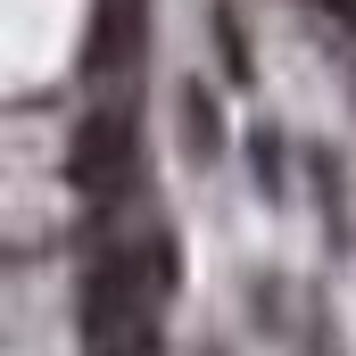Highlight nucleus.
<instances>
[{
  "mask_svg": "<svg viewBox=\"0 0 356 356\" xmlns=\"http://www.w3.org/2000/svg\"><path fill=\"white\" fill-rule=\"evenodd\" d=\"M124 175H133V133H124V116H91L83 141H75V182L99 199V191H116Z\"/></svg>",
  "mask_w": 356,
  "mask_h": 356,
  "instance_id": "obj_1",
  "label": "nucleus"
},
{
  "mask_svg": "<svg viewBox=\"0 0 356 356\" xmlns=\"http://www.w3.org/2000/svg\"><path fill=\"white\" fill-rule=\"evenodd\" d=\"M182 124H191V158L207 166V158L224 149V133H216V108H207V91H182Z\"/></svg>",
  "mask_w": 356,
  "mask_h": 356,
  "instance_id": "obj_2",
  "label": "nucleus"
},
{
  "mask_svg": "<svg viewBox=\"0 0 356 356\" xmlns=\"http://www.w3.org/2000/svg\"><path fill=\"white\" fill-rule=\"evenodd\" d=\"M216 50H224V67H232V75H249V33L232 25V8H216Z\"/></svg>",
  "mask_w": 356,
  "mask_h": 356,
  "instance_id": "obj_3",
  "label": "nucleus"
}]
</instances>
